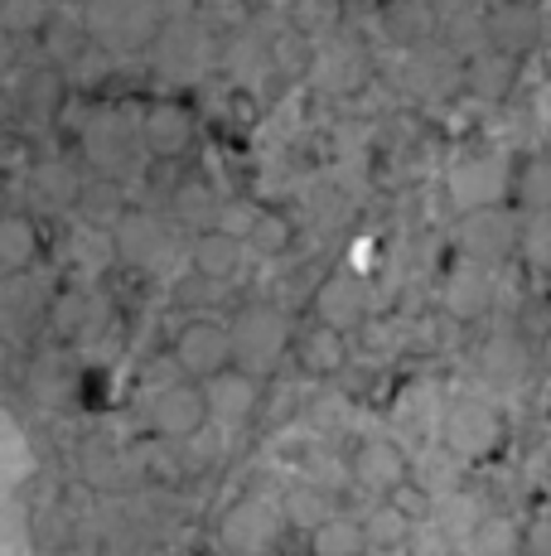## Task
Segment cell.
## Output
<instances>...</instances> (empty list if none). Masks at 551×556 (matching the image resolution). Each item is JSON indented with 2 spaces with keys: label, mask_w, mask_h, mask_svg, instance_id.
Segmentation results:
<instances>
[{
  "label": "cell",
  "mask_w": 551,
  "mask_h": 556,
  "mask_svg": "<svg viewBox=\"0 0 551 556\" xmlns=\"http://www.w3.org/2000/svg\"><path fill=\"white\" fill-rule=\"evenodd\" d=\"M454 248H460L464 266H498L523 248V223L513 208H484V213H460L454 223Z\"/></svg>",
  "instance_id": "obj_1"
},
{
  "label": "cell",
  "mask_w": 551,
  "mask_h": 556,
  "mask_svg": "<svg viewBox=\"0 0 551 556\" xmlns=\"http://www.w3.org/2000/svg\"><path fill=\"white\" fill-rule=\"evenodd\" d=\"M508 189H513V160L503 155H464L445 179V194L460 213L503 208Z\"/></svg>",
  "instance_id": "obj_2"
},
{
  "label": "cell",
  "mask_w": 551,
  "mask_h": 556,
  "mask_svg": "<svg viewBox=\"0 0 551 556\" xmlns=\"http://www.w3.org/2000/svg\"><path fill=\"white\" fill-rule=\"evenodd\" d=\"M484 49L503 53V59H533L547 39V10L523 5V0H494V10L484 15Z\"/></svg>",
  "instance_id": "obj_3"
},
{
  "label": "cell",
  "mask_w": 551,
  "mask_h": 556,
  "mask_svg": "<svg viewBox=\"0 0 551 556\" xmlns=\"http://www.w3.org/2000/svg\"><path fill=\"white\" fill-rule=\"evenodd\" d=\"M232 329L218 319H189L175 334V363L179 372H189V382H208L218 372L232 368Z\"/></svg>",
  "instance_id": "obj_4"
},
{
  "label": "cell",
  "mask_w": 551,
  "mask_h": 556,
  "mask_svg": "<svg viewBox=\"0 0 551 556\" xmlns=\"http://www.w3.org/2000/svg\"><path fill=\"white\" fill-rule=\"evenodd\" d=\"M503 445V416L479 397H460L445 412V451L454 459H479Z\"/></svg>",
  "instance_id": "obj_5"
},
{
  "label": "cell",
  "mask_w": 551,
  "mask_h": 556,
  "mask_svg": "<svg viewBox=\"0 0 551 556\" xmlns=\"http://www.w3.org/2000/svg\"><path fill=\"white\" fill-rule=\"evenodd\" d=\"M88 25L116 49H145L161 29V5L155 0H92Z\"/></svg>",
  "instance_id": "obj_6"
},
{
  "label": "cell",
  "mask_w": 551,
  "mask_h": 556,
  "mask_svg": "<svg viewBox=\"0 0 551 556\" xmlns=\"http://www.w3.org/2000/svg\"><path fill=\"white\" fill-rule=\"evenodd\" d=\"M228 329H232V354H238V363L247 372L267 368V363L285 349V334H291L281 309H271V305H242Z\"/></svg>",
  "instance_id": "obj_7"
},
{
  "label": "cell",
  "mask_w": 551,
  "mask_h": 556,
  "mask_svg": "<svg viewBox=\"0 0 551 556\" xmlns=\"http://www.w3.org/2000/svg\"><path fill=\"white\" fill-rule=\"evenodd\" d=\"M208 421H214V412H208L204 382H169L151 402V426L165 441H194Z\"/></svg>",
  "instance_id": "obj_8"
},
{
  "label": "cell",
  "mask_w": 551,
  "mask_h": 556,
  "mask_svg": "<svg viewBox=\"0 0 551 556\" xmlns=\"http://www.w3.org/2000/svg\"><path fill=\"white\" fill-rule=\"evenodd\" d=\"M281 518L285 513H276L267 498H238L228 513H222V528H218V538H222V547L228 552H238V556H267L271 552V542H276V532H281Z\"/></svg>",
  "instance_id": "obj_9"
},
{
  "label": "cell",
  "mask_w": 551,
  "mask_h": 556,
  "mask_svg": "<svg viewBox=\"0 0 551 556\" xmlns=\"http://www.w3.org/2000/svg\"><path fill=\"white\" fill-rule=\"evenodd\" d=\"M315 83H320L324 92H334V98H354V92H363V83L373 78V63H368L363 45H348V39H330V45L320 49V59H315Z\"/></svg>",
  "instance_id": "obj_10"
},
{
  "label": "cell",
  "mask_w": 551,
  "mask_h": 556,
  "mask_svg": "<svg viewBox=\"0 0 551 556\" xmlns=\"http://www.w3.org/2000/svg\"><path fill=\"white\" fill-rule=\"evenodd\" d=\"M145 151H151L155 160H179L194 151V112H189L184 102H155L151 112H145Z\"/></svg>",
  "instance_id": "obj_11"
},
{
  "label": "cell",
  "mask_w": 551,
  "mask_h": 556,
  "mask_svg": "<svg viewBox=\"0 0 551 556\" xmlns=\"http://www.w3.org/2000/svg\"><path fill=\"white\" fill-rule=\"evenodd\" d=\"M204 392H208V412H214V421H222V426H242L261 402V382L252 378L247 368L218 372V378L204 382Z\"/></svg>",
  "instance_id": "obj_12"
},
{
  "label": "cell",
  "mask_w": 551,
  "mask_h": 556,
  "mask_svg": "<svg viewBox=\"0 0 551 556\" xmlns=\"http://www.w3.org/2000/svg\"><path fill=\"white\" fill-rule=\"evenodd\" d=\"M407 78L411 92H421V98H450V92H464V63L445 45H426L411 53Z\"/></svg>",
  "instance_id": "obj_13"
},
{
  "label": "cell",
  "mask_w": 551,
  "mask_h": 556,
  "mask_svg": "<svg viewBox=\"0 0 551 556\" xmlns=\"http://www.w3.org/2000/svg\"><path fill=\"white\" fill-rule=\"evenodd\" d=\"M436 25H440V15L431 10V0H383V35L397 49H407V53L426 49Z\"/></svg>",
  "instance_id": "obj_14"
},
{
  "label": "cell",
  "mask_w": 551,
  "mask_h": 556,
  "mask_svg": "<svg viewBox=\"0 0 551 556\" xmlns=\"http://www.w3.org/2000/svg\"><path fill=\"white\" fill-rule=\"evenodd\" d=\"M242 252H247L242 238H232V232H222V228H204L189 242V266H194L204 281H228V276H238Z\"/></svg>",
  "instance_id": "obj_15"
},
{
  "label": "cell",
  "mask_w": 551,
  "mask_h": 556,
  "mask_svg": "<svg viewBox=\"0 0 551 556\" xmlns=\"http://www.w3.org/2000/svg\"><path fill=\"white\" fill-rule=\"evenodd\" d=\"M354 479L363 489H377V494H392L397 484H407V455L392 441H368L354 451Z\"/></svg>",
  "instance_id": "obj_16"
},
{
  "label": "cell",
  "mask_w": 551,
  "mask_h": 556,
  "mask_svg": "<svg viewBox=\"0 0 551 556\" xmlns=\"http://www.w3.org/2000/svg\"><path fill=\"white\" fill-rule=\"evenodd\" d=\"M508 208L542 218L551 213V160L547 155H517L513 160V189H508Z\"/></svg>",
  "instance_id": "obj_17"
},
{
  "label": "cell",
  "mask_w": 551,
  "mask_h": 556,
  "mask_svg": "<svg viewBox=\"0 0 551 556\" xmlns=\"http://www.w3.org/2000/svg\"><path fill=\"white\" fill-rule=\"evenodd\" d=\"M517 83V59H503L494 49H479L474 59H464V92L479 102H503Z\"/></svg>",
  "instance_id": "obj_18"
},
{
  "label": "cell",
  "mask_w": 551,
  "mask_h": 556,
  "mask_svg": "<svg viewBox=\"0 0 551 556\" xmlns=\"http://www.w3.org/2000/svg\"><path fill=\"white\" fill-rule=\"evenodd\" d=\"M315 315H320V325L348 334L354 325H363V286L348 281V276H330L315 295Z\"/></svg>",
  "instance_id": "obj_19"
},
{
  "label": "cell",
  "mask_w": 551,
  "mask_h": 556,
  "mask_svg": "<svg viewBox=\"0 0 551 556\" xmlns=\"http://www.w3.org/2000/svg\"><path fill=\"white\" fill-rule=\"evenodd\" d=\"M445 305H450V315H460V319L489 315V305H494L489 271H484V266H464V271H454L450 291H445Z\"/></svg>",
  "instance_id": "obj_20"
},
{
  "label": "cell",
  "mask_w": 551,
  "mask_h": 556,
  "mask_svg": "<svg viewBox=\"0 0 551 556\" xmlns=\"http://www.w3.org/2000/svg\"><path fill=\"white\" fill-rule=\"evenodd\" d=\"M373 552V542H368V528L354 518H334L324 522V528L310 532V556H368Z\"/></svg>",
  "instance_id": "obj_21"
},
{
  "label": "cell",
  "mask_w": 551,
  "mask_h": 556,
  "mask_svg": "<svg viewBox=\"0 0 551 556\" xmlns=\"http://www.w3.org/2000/svg\"><path fill=\"white\" fill-rule=\"evenodd\" d=\"M88 20L82 15H73V10H54V20H49V29L39 35V45H44V53H49V63H73L82 49H88Z\"/></svg>",
  "instance_id": "obj_22"
},
{
  "label": "cell",
  "mask_w": 551,
  "mask_h": 556,
  "mask_svg": "<svg viewBox=\"0 0 551 556\" xmlns=\"http://www.w3.org/2000/svg\"><path fill=\"white\" fill-rule=\"evenodd\" d=\"M63 98H68V83H63V68H54V63L29 68L25 83H20V102H25L29 116H54Z\"/></svg>",
  "instance_id": "obj_23"
},
{
  "label": "cell",
  "mask_w": 551,
  "mask_h": 556,
  "mask_svg": "<svg viewBox=\"0 0 551 556\" xmlns=\"http://www.w3.org/2000/svg\"><path fill=\"white\" fill-rule=\"evenodd\" d=\"M35 256H39V228L25 213H10V218L0 223V266H5L10 276H20L25 266H35Z\"/></svg>",
  "instance_id": "obj_24"
},
{
  "label": "cell",
  "mask_w": 551,
  "mask_h": 556,
  "mask_svg": "<svg viewBox=\"0 0 551 556\" xmlns=\"http://www.w3.org/2000/svg\"><path fill=\"white\" fill-rule=\"evenodd\" d=\"M165 248V232L151 213H121L116 218V252L131 256V262H151Z\"/></svg>",
  "instance_id": "obj_25"
},
{
  "label": "cell",
  "mask_w": 551,
  "mask_h": 556,
  "mask_svg": "<svg viewBox=\"0 0 551 556\" xmlns=\"http://www.w3.org/2000/svg\"><path fill=\"white\" fill-rule=\"evenodd\" d=\"M344 358H348V344H344V334L330 325H315L310 334H300V363L310 372H338L344 368Z\"/></svg>",
  "instance_id": "obj_26"
},
{
  "label": "cell",
  "mask_w": 551,
  "mask_h": 556,
  "mask_svg": "<svg viewBox=\"0 0 551 556\" xmlns=\"http://www.w3.org/2000/svg\"><path fill=\"white\" fill-rule=\"evenodd\" d=\"M344 25V0H291V29H300L305 39L338 35Z\"/></svg>",
  "instance_id": "obj_27"
},
{
  "label": "cell",
  "mask_w": 551,
  "mask_h": 556,
  "mask_svg": "<svg viewBox=\"0 0 551 556\" xmlns=\"http://www.w3.org/2000/svg\"><path fill=\"white\" fill-rule=\"evenodd\" d=\"M489 518V513L479 508V498H470L464 489H454V494H445V498H436V513H431V522H440L445 532H450L454 542L460 538H470L479 522Z\"/></svg>",
  "instance_id": "obj_28"
},
{
  "label": "cell",
  "mask_w": 551,
  "mask_h": 556,
  "mask_svg": "<svg viewBox=\"0 0 551 556\" xmlns=\"http://www.w3.org/2000/svg\"><path fill=\"white\" fill-rule=\"evenodd\" d=\"M470 552L474 556H517L523 552V528H513L503 513H489V518L470 532Z\"/></svg>",
  "instance_id": "obj_29"
},
{
  "label": "cell",
  "mask_w": 551,
  "mask_h": 556,
  "mask_svg": "<svg viewBox=\"0 0 551 556\" xmlns=\"http://www.w3.org/2000/svg\"><path fill=\"white\" fill-rule=\"evenodd\" d=\"M291 248H295V223L276 208H261L257 228H252V238H247V252H257L271 262V256H285Z\"/></svg>",
  "instance_id": "obj_30"
},
{
  "label": "cell",
  "mask_w": 551,
  "mask_h": 556,
  "mask_svg": "<svg viewBox=\"0 0 551 556\" xmlns=\"http://www.w3.org/2000/svg\"><path fill=\"white\" fill-rule=\"evenodd\" d=\"M315 59H320V49H315V39H305L300 29H281V35L271 39V63L285 73V78L315 73Z\"/></svg>",
  "instance_id": "obj_31"
},
{
  "label": "cell",
  "mask_w": 551,
  "mask_h": 556,
  "mask_svg": "<svg viewBox=\"0 0 551 556\" xmlns=\"http://www.w3.org/2000/svg\"><path fill=\"white\" fill-rule=\"evenodd\" d=\"M281 513H285V522H291V528L315 532V528H324V522L334 518V504L315 484H300V489H291V494H285V508Z\"/></svg>",
  "instance_id": "obj_32"
},
{
  "label": "cell",
  "mask_w": 551,
  "mask_h": 556,
  "mask_svg": "<svg viewBox=\"0 0 551 556\" xmlns=\"http://www.w3.org/2000/svg\"><path fill=\"white\" fill-rule=\"evenodd\" d=\"M49 20H54V5L49 0H0V25L5 35H44Z\"/></svg>",
  "instance_id": "obj_33"
},
{
  "label": "cell",
  "mask_w": 551,
  "mask_h": 556,
  "mask_svg": "<svg viewBox=\"0 0 551 556\" xmlns=\"http://www.w3.org/2000/svg\"><path fill=\"white\" fill-rule=\"evenodd\" d=\"M169 203H175V213L179 218H189V223H208L218 213V199H214V189L204 185V179H179L175 185V194H169Z\"/></svg>",
  "instance_id": "obj_34"
},
{
  "label": "cell",
  "mask_w": 551,
  "mask_h": 556,
  "mask_svg": "<svg viewBox=\"0 0 551 556\" xmlns=\"http://www.w3.org/2000/svg\"><path fill=\"white\" fill-rule=\"evenodd\" d=\"M363 528H368V542H373V547H407L411 532H417V522L401 518V513L392 508V504H383V508L368 513Z\"/></svg>",
  "instance_id": "obj_35"
},
{
  "label": "cell",
  "mask_w": 551,
  "mask_h": 556,
  "mask_svg": "<svg viewBox=\"0 0 551 556\" xmlns=\"http://www.w3.org/2000/svg\"><path fill=\"white\" fill-rule=\"evenodd\" d=\"M35 199L49 203V208H63V203L78 199V179H73L68 165H39L35 169Z\"/></svg>",
  "instance_id": "obj_36"
},
{
  "label": "cell",
  "mask_w": 551,
  "mask_h": 556,
  "mask_svg": "<svg viewBox=\"0 0 551 556\" xmlns=\"http://www.w3.org/2000/svg\"><path fill=\"white\" fill-rule=\"evenodd\" d=\"M387 504L397 508L401 518H411V522H426L431 513H436V498H431L421 484H411V479H407V484H397V489H392V494H387Z\"/></svg>",
  "instance_id": "obj_37"
},
{
  "label": "cell",
  "mask_w": 551,
  "mask_h": 556,
  "mask_svg": "<svg viewBox=\"0 0 551 556\" xmlns=\"http://www.w3.org/2000/svg\"><path fill=\"white\" fill-rule=\"evenodd\" d=\"M407 552L411 556H450L454 552V538L440 528V522H417V532H411V542H407Z\"/></svg>",
  "instance_id": "obj_38"
},
{
  "label": "cell",
  "mask_w": 551,
  "mask_h": 556,
  "mask_svg": "<svg viewBox=\"0 0 551 556\" xmlns=\"http://www.w3.org/2000/svg\"><path fill=\"white\" fill-rule=\"evenodd\" d=\"M523 242L537 252V262H551V213H542V218H533V228H523Z\"/></svg>",
  "instance_id": "obj_39"
},
{
  "label": "cell",
  "mask_w": 551,
  "mask_h": 556,
  "mask_svg": "<svg viewBox=\"0 0 551 556\" xmlns=\"http://www.w3.org/2000/svg\"><path fill=\"white\" fill-rule=\"evenodd\" d=\"M523 547H527V556H551V518L523 528Z\"/></svg>",
  "instance_id": "obj_40"
},
{
  "label": "cell",
  "mask_w": 551,
  "mask_h": 556,
  "mask_svg": "<svg viewBox=\"0 0 551 556\" xmlns=\"http://www.w3.org/2000/svg\"><path fill=\"white\" fill-rule=\"evenodd\" d=\"M474 5H479V0H431V10H436L440 20H464Z\"/></svg>",
  "instance_id": "obj_41"
},
{
  "label": "cell",
  "mask_w": 551,
  "mask_h": 556,
  "mask_svg": "<svg viewBox=\"0 0 551 556\" xmlns=\"http://www.w3.org/2000/svg\"><path fill=\"white\" fill-rule=\"evenodd\" d=\"M155 5H161V20H169V25H179V20H184L194 5H204V0H155Z\"/></svg>",
  "instance_id": "obj_42"
},
{
  "label": "cell",
  "mask_w": 551,
  "mask_h": 556,
  "mask_svg": "<svg viewBox=\"0 0 551 556\" xmlns=\"http://www.w3.org/2000/svg\"><path fill=\"white\" fill-rule=\"evenodd\" d=\"M368 556H411V552H407V547H373Z\"/></svg>",
  "instance_id": "obj_43"
},
{
  "label": "cell",
  "mask_w": 551,
  "mask_h": 556,
  "mask_svg": "<svg viewBox=\"0 0 551 556\" xmlns=\"http://www.w3.org/2000/svg\"><path fill=\"white\" fill-rule=\"evenodd\" d=\"M238 0H204V10H232Z\"/></svg>",
  "instance_id": "obj_44"
},
{
  "label": "cell",
  "mask_w": 551,
  "mask_h": 556,
  "mask_svg": "<svg viewBox=\"0 0 551 556\" xmlns=\"http://www.w3.org/2000/svg\"><path fill=\"white\" fill-rule=\"evenodd\" d=\"M523 5H542V0H523Z\"/></svg>",
  "instance_id": "obj_45"
},
{
  "label": "cell",
  "mask_w": 551,
  "mask_h": 556,
  "mask_svg": "<svg viewBox=\"0 0 551 556\" xmlns=\"http://www.w3.org/2000/svg\"><path fill=\"white\" fill-rule=\"evenodd\" d=\"M547 78H551V63H547Z\"/></svg>",
  "instance_id": "obj_46"
},
{
  "label": "cell",
  "mask_w": 551,
  "mask_h": 556,
  "mask_svg": "<svg viewBox=\"0 0 551 556\" xmlns=\"http://www.w3.org/2000/svg\"><path fill=\"white\" fill-rule=\"evenodd\" d=\"M73 5H78V0H73ZM88 5H92V0H88Z\"/></svg>",
  "instance_id": "obj_47"
},
{
  "label": "cell",
  "mask_w": 551,
  "mask_h": 556,
  "mask_svg": "<svg viewBox=\"0 0 551 556\" xmlns=\"http://www.w3.org/2000/svg\"><path fill=\"white\" fill-rule=\"evenodd\" d=\"M267 556H276V552H267Z\"/></svg>",
  "instance_id": "obj_48"
},
{
  "label": "cell",
  "mask_w": 551,
  "mask_h": 556,
  "mask_svg": "<svg viewBox=\"0 0 551 556\" xmlns=\"http://www.w3.org/2000/svg\"><path fill=\"white\" fill-rule=\"evenodd\" d=\"M547 412H551V406H547Z\"/></svg>",
  "instance_id": "obj_49"
},
{
  "label": "cell",
  "mask_w": 551,
  "mask_h": 556,
  "mask_svg": "<svg viewBox=\"0 0 551 556\" xmlns=\"http://www.w3.org/2000/svg\"><path fill=\"white\" fill-rule=\"evenodd\" d=\"M547 295H551V291H547Z\"/></svg>",
  "instance_id": "obj_50"
}]
</instances>
